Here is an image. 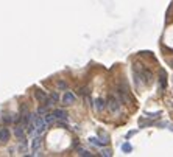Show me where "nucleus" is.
Wrapping results in <instances>:
<instances>
[{
    "instance_id": "nucleus-1",
    "label": "nucleus",
    "mask_w": 173,
    "mask_h": 157,
    "mask_svg": "<svg viewBox=\"0 0 173 157\" xmlns=\"http://www.w3.org/2000/svg\"><path fill=\"white\" fill-rule=\"evenodd\" d=\"M108 109H109L111 113H118L120 112V100H118V96L117 98L114 95L109 96V100H108Z\"/></svg>"
},
{
    "instance_id": "nucleus-2",
    "label": "nucleus",
    "mask_w": 173,
    "mask_h": 157,
    "mask_svg": "<svg viewBox=\"0 0 173 157\" xmlns=\"http://www.w3.org/2000/svg\"><path fill=\"white\" fill-rule=\"evenodd\" d=\"M34 128H36V132H39L42 134L47 129V121H45V118H42L41 115H37L34 118Z\"/></svg>"
},
{
    "instance_id": "nucleus-3",
    "label": "nucleus",
    "mask_w": 173,
    "mask_h": 157,
    "mask_svg": "<svg viewBox=\"0 0 173 157\" xmlns=\"http://www.w3.org/2000/svg\"><path fill=\"white\" fill-rule=\"evenodd\" d=\"M41 146H42V138L41 137H34L33 142H31V149H33V156H37L41 151Z\"/></svg>"
},
{
    "instance_id": "nucleus-4",
    "label": "nucleus",
    "mask_w": 173,
    "mask_h": 157,
    "mask_svg": "<svg viewBox=\"0 0 173 157\" xmlns=\"http://www.w3.org/2000/svg\"><path fill=\"white\" fill-rule=\"evenodd\" d=\"M117 96H118V100H120L122 103H125V104H128V101H129V98H128V90H126V87H122L118 89V92H117Z\"/></svg>"
},
{
    "instance_id": "nucleus-5",
    "label": "nucleus",
    "mask_w": 173,
    "mask_h": 157,
    "mask_svg": "<svg viewBox=\"0 0 173 157\" xmlns=\"http://www.w3.org/2000/svg\"><path fill=\"white\" fill-rule=\"evenodd\" d=\"M62 103H64V104H73V103H75V95L72 93V92H64V95H62Z\"/></svg>"
},
{
    "instance_id": "nucleus-6",
    "label": "nucleus",
    "mask_w": 173,
    "mask_h": 157,
    "mask_svg": "<svg viewBox=\"0 0 173 157\" xmlns=\"http://www.w3.org/2000/svg\"><path fill=\"white\" fill-rule=\"evenodd\" d=\"M53 117L56 118V120H66L67 121V112L62 111V109H53Z\"/></svg>"
},
{
    "instance_id": "nucleus-7",
    "label": "nucleus",
    "mask_w": 173,
    "mask_h": 157,
    "mask_svg": "<svg viewBox=\"0 0 173 157\" xmlns=\"http://www.w3.org/2000/svg\"><path fill=\"white\" fill-rule=\"evenodd\" d=\"M14 135H16V138H19V140H22L24 142V138H25V128L24 126H16L14 128Z\"/></svg>"
},
{
    "instance_id": "nucleus-8",
    "label": "nucleus",
    "mask_w": 173,
    "mask_h": 157,
    "mask_svg": "<svg viewBox=\"0 0 173 157\" xmlns=\"http://www.w3.org/2000/svg\"><path fill=\"white\" fill-rule=\"evenodd\" d=\"M9 140V131L8 128H0V143H6Z\"/></svg>"
},
{
    "instance_id": "nucleus-9",
    "label": "nucleus",
    "mask_w": 173,
    "mask_h": 157,
    "mask_svg": "<svg viewBox=\"0 0 173 157\" xmlns=\"http://www.w3.org/2000/svg\"><path fill=\"white\" fill-rule=\"evenodd\" d=\"M34 98H36V101H39V103H45L48 96H47L45 92H42V90H34Z\"/></svg>"
},
{
    "instance_id": "nucleus-10",
    "label": "nucleus",
    "mask_w": 173,
    "mask_h": 157,
    "mask_svg": "<svg viewBox=\"0 0 173 157\" xmlns=\"http://www.w3.org/2000/svg\"><path fill=\"white\" fill-rule=\"evenodd\" d=\"M94 106H95V109L98 111V112H101V111H103L108 104H106V101H105L103 98H97V100L94 101Z\"/></svg>"
},
{
    "instance_id": "nucleus-11",
    "label": "nucleus",
    "mask_w": 173,
    "mask_h": 157,
    "mask_svg": "<svg viewBox=\"0 0 173 157\" xmlns=\"http://www.w3.org/2000/svg\"><path fill=\"white\" fill-rule=\"evenodd\" d=\"M0 121H2L3 124H9L14 121V117H11L9 113H2V117H0Z\"/></svg>"
},
{
    "instance_id": "nucleus-12",
    "label": "nucleus",
    "mask_w": 173,
    "mask_h": 157,
    "mask_svg": "<svg viewBox=\"0 0 173 157\" xmlns=\"http://www.w3.org/2000/svg\"><path fill=\"white\" fill-rule=\"evenodd\" d=\"M122 151H123L125 154H129V153L133 151V146L126 142V143H123V145H122Z\"/></svg>"
},
{
    "instance_id": "nucleus-13",
    "label": "nucleus",
    "mask_w": 173,
    "mask_h": 157,
    "mask_svg": "<svg viewBox=\"0 0 173 157\" xmlns=\"http://www.w3.org/2000/svg\"><path fill=\"white\" fill-rule=\"evenodd\" d=\"M89 142L92 143V145H95V146H103V145H105L103 142H100V140L97 138V137H90V138H89Z\"/></svg>"
},
{
    "instance_id": "nucleus-14",
    "label": "nucleus",
    "mask_w": 173,
    "mask_h": 157,
    "mask_svg": "<svg viewBox=\"0 0 173 157\" xmlns=\"http://www.w3.org/2000/svg\"><path fill=\"white\" fill-rule=\"evenodd\" d=\"M47 111H48V107L44 104V106H39V107H37V115H44V113H47Z\"/></svg>"
},
{
    "instance_id": "nucleus-15",
    "label": "nucleus",
    "mask_w": 173,
    "mask_h": 157,
    "mask_svg": "<svg viewBox=\"0 0 173 157\" xmlns=\"http://www.w3.org/2000/svg\"><path fill=\"white\" fill-rule=\"evenodd\" d=\"M56 87H58L59 90H66V89H67V83H66V81H58V83H56Z\"/></svg>"
},
{
    "instance_id": "nucleus-16",
    "label": "nucleus",
    "mask_w": 173,
    "mask_h": 157,
    "mask_svg": "<svg viewBox=\"0 0 173 157\" xmlns=\"http://www.w3.org/2000/svg\"><path fill=\"white\" fill-rule=\"evenodd\" d=\"M78 156H81V157H90V156H92V153H89V151H86V149H80L78 151Z\"/></svg>"
},
{
    "instance_id": "nucleus-17",
    "label": "nucleus",
    "mask_w": 173,
    "mask_h": 157,
    "mask_svg": "<svg viewBox=\"0 0 173 157\" xmlns=\"http://www.w3.org/2000/svg\"><path fill=\"white\" fill-rule=\"evenodd\" d=\"M100 138H103L101 142H103L105 145H106L108 142H109V137H108V134H106V132H100Z\"/></svg>"
},
{
    "instance_id": "nucleus-18",
    "label": "nucleus",
    "mask_w": 173,
    "mask_h": 157,
    "mask_svg": "<svg viewBox=\"0 0 173 157\" xmlns=\"http://www.w3.org/2000/svg\"><path fill=\"white\" fill-rule=\"evenodd\" d=\"M165 73L164 72H161V89H164L165 87Z\"/></svg>"
},
{
    "instance_id": "nucleus-19",
    "label": "nucleus",
    "mask_w": 173,
    "mask_h": 157,
    "mask_svg": "<svg viewBox=\"0 0 173 157\" xmlns=\"http://www.w3.org/2000/svg\"><path fill=\"white\" fill-rule=\"evenodd\" d=\"M55 120H56V118L53 117V113H47V117H45V121L47 123H52V121H55Z\"/></svg>"
},
{
    "instance_id": "nucleus-20",
    "label": "nucleus",
    "mask_w": 173,
    "mask_h": 157,
    "mask_svg": "<svg viewBox=\"0 0 173 157\" xmlns=\"http://www.w3.org/2000/svg\"><path fill=\"white\" fill-rule=\"evenodd\" d=\"M78 95H83V96H86V95H88V87L80 89V90H78Z\"/></svg>"
},
{
    "instance_id": "nucleus-21",
    "label": "nucleus",
    "mask_w": 173,
    "mask_h": 157,
    "mask_svg": "<svg viewBox=\"0 0 173 157\" xmlns=\"http://www.w3.org/2000/svg\"><path fill=\"white\" fill-rule=\"evenodd\" d=\"M50 98H52L53 101H55V103H56V101L59 100V95H58V93H56V92H55V93H52V95H50Z\"/></svg>"
},
{
    "instance_id": "nucleus-22",
    "label": "nucleus",
    "mask_w": 173,
    "mask_h": 157,
    "mask_svg": "<svg viewBox=\"0 0 173 157\" xmlns=\"http://www.w3.org/2000/svg\"><path fill=\"white\" fill-rule=\"evenodd\" d=\"M101 156H105V157H111V156H112V153H111L109 149H105L103 153H101Z\"/></svg>"
},
{
    "instance_id": "nucleus-23",
    "label": "nucleus",
    "mask_w": 173,
    "mask_h": 157,
    "mask_svg": "<svg viewBox=\"0 0 173 157\" xmlns=\"http://www.w3.org/2000/svg\"><path fill=\"white\" fill-rule=\"evenodd\" d=\"M134 134H136V131H131V132H128V134H126V138H129V137H133V135H134Z\"/></svg>"
}]
</instances>
